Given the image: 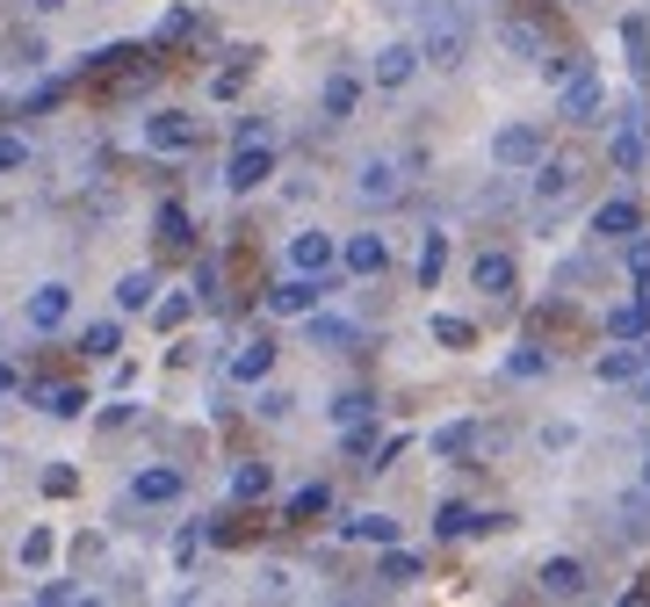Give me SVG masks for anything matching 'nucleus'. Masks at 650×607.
<instances>
[{"mask_svg":"<svg viewBox=\"0 0 650 607\" xmlns=\"http://www.w3.org/2000/svg\"><path fill=\"white\" fill-rule=\"evenodd\" d=\"M498 36H506V52H514V58H535V66H542V52H549V36L542 30H535V22H498Z\"/></svg>","mask_w":650,"mask_h":607,"instance_id":"obj_25","label":"nucleus"},{"mask_svg":"<svg viewBox=\"0 0 650 607\" xmlns=\"http://www.w3.org/2000/svg\"><path fill=\"white\" fill-rule=\"evenodd\" d=\"M36 405H44L52 419H80L87 413V391H80V383H36Z\"/></svg>","mask_w":650,"mask_h":607,"instance_id":"obj_22","label":"nucleus"},{"mask_svg":"<svg viewBox=\"0 0 650 607\" xmlns=\"http://www.w3.org/2000/svg\"><path fill=\"white\" fill-rule=\"evenodd\" d=\"M643 369H650V340H629V347H607V355L593 362V376L599 383H636Z\"/></svg>","mask_w":650,"mask_h":607,"instance_id":"obj_16","label":"nucleus"},{"mask_svg":"<svg viewBox=\"0 0 650 607\" xmlns=\"http://www.w3.org/2000/svg\"><path fill=\"white\" fill-rule=\"evenodd\" d=\"M30 167V138L22 131H0V173H22Z\"/></svg>","mask_w":650,"mask_h":607,"instance_id":"obj_41","label":"nucleus"},{"mask_svg":"<svg viewBox=\"0 0 650 607\" xmlns=\"http://www.w3.org/2000/svg\"><path fill=\"white\" fill-rule=\"evenodd\" d=\"M535 578H542L549 600H579V593H585V564H579V557H549Z\"/></svg>","mask_w":650,"mask_h":607,"instance_id":"obj_19","label":"nucleus"},{"mask_svg":"<svg viewBox=\"0 0 650 607\" xmlns=\"http://www.w3.org/2000/svg\"><path fill=\"white\" fill-rule=\"evenodd\" d=\"M643 492H650V456H643Z\"/></svg>","mask_w":650,"mask_h":607,"instance_id":"obj_49","label":"nucleus"},{"mask_svg":"<svg viewBox=\"0 0 650 607\" xmlns=\"http://www.w3.org/2000/svg\"><path fill=\"white\" fill-rule=\"evenodd\" d=\"M254 413H260V419H290V391H260Z\"/></svg>","mask_w":650,"mask_h":607,"instance_id":"obj_44","label":"nucleus"},{"mask_svg":"<svg viewBox=\"0 0 650 607\" xmlns=\"http://www.w3.org/2000/svg\"><path fill=\"white\" fill-rule=\"evenodd\" d=\"M239 87H246V58H239V66H224L217 80H210V94H217V102H232V94H239Z\"/></svg>","mask_w":650,"mask_h":607,"instance_id":"obj_43","label":"nucleus"},{"mask_svg":"<svg viewBox=\"0 0 650 607\" xmlns=\"http://www.w3.org/2000/svg\"><path fill=\"white\" fill-rule=\"evenodd\" d=\"M340 536H347V542H377V550H391V542H397V520H391V514H355V520H340Z\"/></svg>","mask_w":650,"mask_h":607,"instance_id":"obj_23","label":"nucleus"},{"mask_svg":"<svg viewBox=\"0 0 650 607\" xmlns=\"http://www.w3.org/2000/svg\"><path fill=\"white\" fill-rule=\"evenodd\" d=\"M621 52H629L636 87H650V22L643 15H621Z\"/></svg>","mask_w":650,"mask_h":607,"instance_id":"obj_20","label":"nucleus"},{"mask_svg":"<svg viewBox=\"0 0 650 607\" xmlns=\"http://www.w3.org/2000/svg\"><path fill=\"white\" fill-rule=\"evenodd\" d=\"M268 173H274V145L254 138V145H239V153H232V167H224V189H232V195H254V189H268Z\"/></svg>","mask_w":650,"mask_h":607,"instance_id":"obj_7","label":"nucleus"},{"mask_svg":"<svg viewBox=\"0 0 650 607\" xmlns=\"http://www.w3.org/2000/svg\"><path fill=\"white\" fill-rule=\"evenodd\" d=\"M528 173H535V217H542V225H549V217H564V210L579 203V189H585V167L571 153H542Z\"/></svg>","mask_w":650,"mask_h":607,"instance_id":"obj_2","label":"nucleus"},{"mask_svg":"<svg viewBox=\"0 0 650 607\" xmlns=\"http://www.w3.org/2000/svg\"><path fill=\"white\" fill-rule=\"evenodd\" d=\"M30 8H36V15H58V8H66V0H30Z\"/></svg>","mask_w":650,"mask_h":607,"instance_id":"obj_47","label":"nucleus"},{"mask_svg":"<svg viewBox=\"0 0 650 607\" xmlns=\"http://www.w3.org/2000/svg\"><path fill=\"white\" fill-rule=\"evenodd\" d=\"M419 572H427V564H419V557H412V550H397V542H391V550L377 557V578H383V586H412V578H419Z\"/></svg>","mask_w":650,"mask_h":607,"instance_id":"obj_28","label":"nucleus"},{"mask_svg":"<svg viewBox=\"0 0 650 607\" xmlns=\"http://www.w3.org/2000/svg\"><path fill=\"white\" fill-rule=\"evenodd\" d=\"M159 239H167V246L189 239V210H181V203H159Z\"/></svg>","mask_w":650,"mask_h":607,"instance_id":"obj_42","label":"nucleus"},{"mask_svg":"<svg viewBox=\"0 0 650 607\" xmlns=\"http://www.w3.org/2000/svg\"><path fill=\"white\" fill-rule=\"evenodd\" d=\"M412 72H419V44H412V36H391V44L377 52V66H369V80L377 87H405Z\"/></svg>","mask_w":650,"mask_h":607,"instance_id":"obj_12","label":"nucleus"},{"mask_svg":"<svg viewBox=\"0 0 650 607\" xmlns=\"http://www.w3.org/2000/svg\"><path fill=\"white\" fill-rule=\"evenodd\" d=\"M607 333H615V340H643L650 333V304H636V296L615 304V312H607Z\"/></svg>","mask_w":650,"mask_h":607,"instance_id":"obj_29","label":"nucleus"},{"mask_svg":"<svg viewBox=\"0 0 650 607\" xmlns=\"http://www.w3.org/2000/svg\"><path fill=\"white\" fill-rule=\"evenodd\" d=\"M159 296V276H145V268H131V276L116 282V312H153Z\"/></svg>","mask_w":650,"mask_h":607,"instance_id":"obj_26","label":"nucleus"},{"mask_svg":"<svg viewBox=\"0 0 650 607\" xmlns=\"http://www.w3.org/2000/svg\"><path fill=\"white\" fill-rule=\"evenodd\" d=\"M318 304H325V276H296V268H290V282H274V290H268V312L274 318H311Z\"/></svg>","mask_w":650,"mask_h":607,"instance_id":"obj_8","label":"nucleus"},{"mask_svg":"<svg viewBox=\"0 0 650 607\" xmlns=\"http://www.w3.org/2000/svg\"><path fill=\"white\" fill-rule=\"evenodd\" d=\"M441 268H448V232H427V239H419V290H434Z\"/></svg>","mask_w":650,"mask_h":607,"instance_id":"obj_30","label":"nucleus"},{"mask_svg":"<svg viewBox=\"0 0 650 607\" xmlns=\"http://www.w3.org/2000/svg\"><path fill=\"white\" fill-rule=\"evenodd\" d=\"M72 485H80V477H72L66 463H58V470H44V492H52V499H72Z\"/></svg>","mask_w":650,"mask_h":607,"instance_id":"obj_45","label":"nucleus"},{"mask_svg":"<svg viewBox=\"0 0 650 607\" xmlns=\"http://www.w3.org/2000/svg\"><path fill=\"white\" fill-rule=\"evenodd\" d=\"M274 369V340H246L239 355H232V383H260Z\"/></svg>","mask_w":650,"mask_h":607,"instance_id":"obj_24","label":"nucleus"},{"mask_svg":"<svg viewBox=\"0 0 650 607\" xmlns=\"http://www.w3.org/2000/svg\"><path fill=\"white\" fill-rule=\"evenodd\" d=\"M131 499L137 506H173V499H189V477H181L173 463H145L131 477Z\"/></svg>","mask_w":650,"mask_h":607,"instance_id":"obj_9","label":"nucleus"},{"mask_svg":"<svg viewBox=\"0 0 650 607\" xmlns=\"http://www.w3.org/2000/svg\"><path fill=\"white\" fill-rule=\"evenodd\" d=\"M72 312V290L66 282H44V290H30V333H58Z\"/></svg>","mask_w":650,"mask_h":607,"instance_id":"obj_18","label":"nucleus"},{"mask_svg":"<svg viewBox=\"0 0 650 607\" xmlns=\"http://www.w3.org/2000/svg\"><path fill=\"white\" fill-rule=\"evenodd\" d=\"M643 398H650V383H643Z\"/></svg>","mask_w":650,"mask_h":607,"instance_id":"obj_51","label":"nucleus"},{"mask_svg":"<svg viewBox=\"0 0 650 607\" xmlns=\"http://www.w3.org/2000/svg\"><path fill=\"white\" fill-rule=\"evenodd\" d=\"M333 260H340L333 232H296V239H290V268H296V276H333Z\"/></svg>","mask_w":650,"mask_h":607,"instance_id":"obj_14","label":"nucleus"},{"mask_svg":"<svg viewBox=\"0 0 650 607\" xmlns=\"http://www.w3.org/2000/svg\"><path fill=\"white\" fill-rule=\"evenodd\" d=\"M268 485H274V470H268V463H239V470H232V499H260Z\"/></svg>","mask_w":650,"mask_h":607,"instance_id":"obj_32","label":"nucleus"},{"mask_svg":"<svg viewBox=\"0 0 650 607\" xmlns=\"http://www.w3.org/2000/svg\"><path fill=\"white\" fill-rule=\"evenodd\" d=\"M355 195H361V203H369V210H391L397 203V195H405V167H397V159H361V167H355Z\"/></svg>","mask_w":650,"mask_h":607,"instance_id":"obj_6","label":"nucleus"},{"mask_svg":"<svg viewBox=\"0 0 650 607\" xmlns=\"http://www.w3.org/2000/svg\"><path fill=\"white\" fill-rule=\"evenodd\" d=\"M557 116H564V123H599V116H607V80H599L593 66L564 72V94H557Z\"/></svg>","mask_w":650,"mask_h":607,"instance_id":"obj_4","label":"nucleus"},{"mask_svg":"<svg viewBox=\"0 0 650 607\" xmlns=\"http://www.w3.org/2000/svg\"><path fill=\"white\" fill-rule=\"evenodd\" d=\"M593 232L599 239H636V232H643V203H636V195H607V203L593 210Z\"/></svg>","mask_w":650,"mask_h":607,"instance_id":"obj_13","label":"nucleus"},{"mask_svg":"<svg viewBox=\"0 0 650 607\" xmlns=\"http://www.w3.org/2000/svg\"><path fill=\"white\" fill-rule=\"evenodd\" d=\"M636 254H643V260H650V239H643V246H636Z\"/></svg>","mask_w":650,"mask_h":607,"instance_id":"obj_50","label":"nucleus"},{"mask_svg":"<svg viewBox=\"0 0 650 607\" xmlns=\"http://www.w3.org/2000/svg\"><path fill=\"white\" fill-rule=\"evenodd\" d=\"M636 304H650V260L636 254Z\"/></svg>","mask_w":650,"mask_h":607,"instance_id":"obj_46","label":"nucleus"},{"mask_svg":"<svg viewBox=\"0 0 650 607\" xmlns=\"http://www.w3.org/2000/svg\"><path fill=\"white\" fill-rule=\"evenodd\" d=\"M506 376H514V383L549 376V355H542V347H514V355H506Z\"/></svg>","mask_w":650,"mask_h":607,"instance_id":"obj_33","label":"nucleus"},{"mask_svg":"<svg viewBox=\"0 0 650 607\" xmlns=\"http://www.w3.org/2000/svg\"><path fill=\"white\" fill-rule=\"evenodd\" d=\"M542 153H549L542 123H506V131H492V167L498 173H528Z\"/></svg>","mask_w":650,"mask_h":607,"instance_id":"obj_3","label":"nucleus"},{"mask_svg":"<svg viewBox=\"0 0 650 607\" xmlns=\"http://www.w3.org/2000/svg\"><path fill=\"white\" fill-rule=\"evenodd\" d=\"M607 159H615L621 173H636L650 159V109L636 102V109H621L615 116V138H607Z\"/></svg>","mask_w":650,"mask_h":607,"instance_id":"obj_5","label":"nucleus"},{"mask_svg":"<svg viewBox=\"0 0 650 607\" xmlns=\"http://www.w3.org/2000/svg\"><path fill=\"white\" fill-rule=\"evenodd\" d=\"M419 66H434V72H456L462 58H470V44H478V22H470V8L462 0H434L427 15H419Z\"/></svg>","mask_w":650,"mask_h":607,"instance_id":"obj_1","label":"nucleus"},{"mask_svg":"<svg viewBox=\"0 0 650 607\" xmlns=\"http://www.w3.org/2000/svg\"><path fill=\"white\" fill-rule=\"evenodd\" d=\"M189 312H195V296L173 290V296H159V304H153V326L159 333H181V326H189Z\"/></svg>","mask_w":650,"mask_h":607,"instance_id":"obj_31","label":"nucleus"},{"mask_svg":"<svg viewBox=\"0 0 650 607\" xmlns=\"http://www.w3.org/2000/svg\"><path fill=\"white\" fill-rule=\"evenodd\" d=\"M52 528H30V536H22V564H30V572H44V564H52Z\"/></svg>","mask_w":650,"mask_h":607,"instance_id":"obj_39","label":"nucleus"},{"mask_svg":"<svg viewBox=\"0 0 650 607\" xmlns=\"http://www.w3.org/2000/svg\"><path fill=\"white\" fill-rule=\"evenodd\" d=\"M478 441H484L478 419H448V427H434V434H427V449L441 456V463H462V456H478Z\"/></svg>","mask_w":650,"mask_h":607,"instance_id":"obj_17","label":"nucleus"},{"mask_svg":"<svg viewBox=\"0 0 650 607\" xmlns=\"http://www.w3.org/2000/svg\"><path fill=\"white\" fill-rule=\"evenodd\" d=\"M434 340H441V347H470V340H478V326L456 318V312H434Z\"/></svg>","mask_w":650,"mask_h":607,"instance_id":"obj_35","label":"nucleus"},{"mask_svg":"<svg viewBox=\"0 0 650 607\" xmlns=\"http://www.w3.org/2000/svg\"><path fill=\"white\" fill-rule=\"evenodd\" d=\"M195 116H181V109H159V116H145V145L153 153H195Z\"/></svg>","mask_w":650,"mask_h":607,"instance_id":"obj_10","label":"nucleus"},{"mask_svg":"<svg viewBox=\"0 0 650 607\" xmlns=\"http://www.w3.org/2000/svg\"><path fill=\"white\" fill-rule=\"evenodd\" d=\"M377 449H383V434H377V413H369L347 427V456H377Z\"/></svg>","mask_w":650,"mask_h":607,"instance_id":"obj_40","label":"nucleus"},{"mask_svg":"<svg viewBox=\"0 0 650 607\" xmlns=\"http://www.w3.org/2000/svg\"><path fill=\"white\" fill-rule=\"evenodd\" d=\"M8 391H15V369H8V362H0V398H8Z\"/></svg>","mask_w":650,"mask_h":607,"instance_id":"obj_48","label":"nucleus"},{"mask_svg":"<svg viewBox=\"0 0 650 607\" xmlns=\"http://www.w3.org/2000/svg\"><path fill=\"white\" fill-rule=\"evenodd\" d=\"M470 282H478L484 296H498V304H506V296H514V254H498V246H484L478 260H470Z\"/></svg>","mask_w":650,"mask_h":607,"instance_id":"obj_15","label":"nucleus"},{"mask_svg":"<svg viewBox=\"0 0 650 607\" xmlns=\"http://www.w3.org/2000/svg\"><path fill=\"white\" fill-rule=\"evenodd\" d=\"M311 340H318V347H347V340H355V326H347V318L311 312Z\"/></svg>","mask_w":650,"mask_h":607,"instance_id":"obj_38","label":"nucleus"},{"mask_svg":"<svg viewBox=\"0 0 650 607\" xmlns=\"http://www.w3.org/2000/svg\"><path fill=\"white\" fill-rule=\"evenodd\" d=\"M470 520H478V506H462V499H448L441 514H434V536H470Z\"/></svg>","mask_w":650,"mask_h":607,"instance_id":"obj_36","label":"nucleus"},{"mask_svg":"<svg viewBox=\"0 0 650 607\" xmlns=\"http://www.w3.org/2000/svg\"><path fill=\"white\" fill-rule=\"evenodd\" d=\"M369 413H377L369 391H340V398H333V427H355V419H369Z\"/></svg>","mask_w":650,"mask_h":607,"instance_id":"obj_34","label":"nucleus"},{"mask_svg":"<svg viewBox=\"0 0 650 607\" xmlns=\"http://www.w3.org/2000/svg\"><path fill=\"white\" fill-rule=\"evenodd\" d=\"M355 102H361V80H355V72H333V80H325V94H318V109H325L333 123L355 116Z\"/></svg>","mask_w":650,"mask_h":607,"instance_id":"obj_21","label":"nucleus"},{"mask_svg":"<svg viewBox=\"0 0 650 607\" xmlns=\"http://www.w3.org/2000/svg\"><path fill=\"white\" fill-rule=\"evenodd\" d=\"M333 506V485H304V492H290V520H311V514H325Z\"/></svg>","mask_w":650,"mask_h":607,"instance_id":"obj_37","label":"nucleus"},{"mask_svg":"<svg viewBox=\"0 0 650 607\" xmlns=\"http://www.w3.org/2000/svg\"><path fill=\"white\" fill-rule=\"evenodd\" d=\"M116 347H123V326H116V318H94V326L80 333V355H87V362H109Z\"/></svg>","mask_w":650,"mask_h":607,"instance_id":"obj_27","label":"nucleus"},{"mask_svg":"<svg viewBox=\"0 0 650 607\" xmlns=\"http://www.w3.org/2000/svg\"><path fill=\"white\" fill-rule=\"evenodd\" d=\"M340 268L361 276V282H377L383 268H391V239H383V232H355V239L340 246Z\"/></svg>","mask_w":650,"mask_h":607,"instance_id":"obj_11","label":"nucleus"}]
</instances>
